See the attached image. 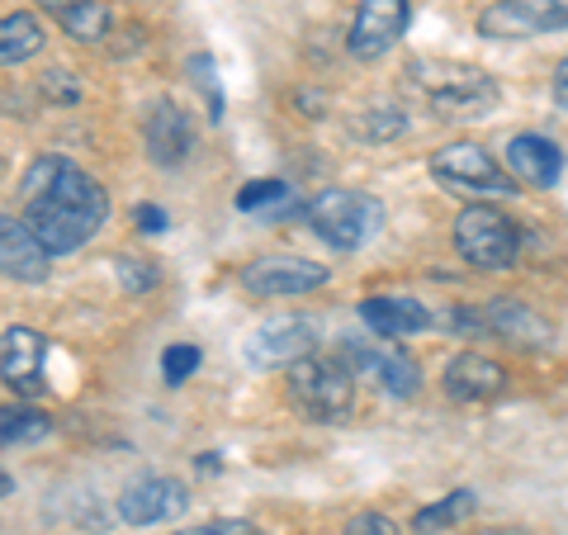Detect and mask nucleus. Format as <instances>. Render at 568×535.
<instances>
[{
  "mask_svg": "<svg viewBox=\"0 0 568 535\" xmlns=\"http://www.w3.org/2000/svg\"><path fill=\"white\" fill-rule=\"evenodd\" d=\"M24 194V223L33 228L52 256H67L95 238V228L110 219V194L100 181H91L81 166H71L67 157H39L20 175Z\"/></svg>",
  "mask_w": 568,
  "mask_h": 535,
  "instance_id": "f257e3e1",
  "label": "nucleus"
},
{
  "mask_svg": "<svg viewBox=\"0 0 568 535\" xmlns=\"http://www.w3.org/2000/svg\"><path fill=\"white\" fill-rule=\"evenodd\" d=\"M407 81H413L426 95V104L446 119H484L497 110V81L469 62H446V58L413 62L407 67Z\"/></svg>",
  "mask_w": 568,
  "mask_h": 535,
  "instance_id": "f03ea898",
  "label": "nucleus"
},
{
  "mask_svg": "<svg viewBox=\"0 0 568 535\" xmlns=\"http://www.w3.org/2000/svg\"><path fill=\"white\" fill-rule=\"evenodd\" d=\"M304 219L313 228V238H323L332 252H361V246L379 238L384 204L361 190H323L304 204Z\"/></svg>",
  "mask_w": 568,
  "mask_h": 535,
  "instance_id": "7ed1b4c3",
  "label": "nucleus"
},
{
  "mask_svg": "<svg viewBox=\"0 0 568 535\" xmlns=\"http://www.w3.org/2000/svg\"><path fill=\"white\" fill-rule=\"evenodd\" d=\"M455 252L474 271H507L521 252V228L493 204H469L455 219Z\"/></svg>",
  "mask_w": 568,
  "mask_h": 535,
  "instance_id": "20e7f679",
  "label": "nucleus"
},
{
  "mask_svg": "<svg viewBox=\"0 0 568 535\" xmlns=\"http://www.w3.org/2000/svg\"><path fill=\"white\" fill-rule=\"evenodd\" d=\"M290 394L313 422H342L355 403V374L346 361H327V355H308L290 370Z\"/></svg>",
  "mask_w": 568,
  "mask_h": 535,
  "instance_id": "39448f33",
  "label": "nucleus"
},
{
  "mask_svg": "<svg viewBox=\"0 0 568 535\" xmlns=\"http://www.w3.org/2000/svg\"><path fill=\"white\" fill-rule=\"evenodd\" d=\"M317 346V323L304 313H280L265 317V323L246 336V365L252 370H294L298 361H308Z\"/></svg>",
  "mask_w": 568,
  "mask_h": 535,
  "instance_id": "423d86ee",
  "label": "nucleus"
},
{
  "mask_svg": "<svg viewBox=\"0 0 568 535\" xmlns=\"http://www.w3.org/2000/svg\"><path fill=\"white\" fill-rule=\"evenodd\" d=\"M327 280H332L327 265L308 256H256L242 271V290L256 299H298V294H317Z\"/></svg>",
  "mask_w": 568,
  "mask_h": 535,
  "instance_id": "0eeeda50",
  "label": "nucleus"
},
{
  "mask_svg": "<svg viewBox=\"0 0 568 535\" xmlns=\"http://www.w3.org/2000/svg\"><path fill=\"white\" fill-rule=\"evenodd\" d=\"M342 361L351 365L355 380L375 384V388H384V394H394V398H413L417 388H422V370H417V361H413L407 351H398V346L346 342V346H342Z\"/></svg>",
  "mask_w": 568,
  "mask_h": 535,
  "instance_id": "6e6552de",
  "label": "nucleus"
},
{
  "mask_svg": "<svg viewBox=\"0 0 568 535\" xmlns=\"http://www.w3.org/2000/svg\"><path fill=\"white\" fill-rule=\"evenodd\" d=\"M559 29H568L564 0H493L478 14L484 39H536V33H559Z\"/></svg>",
  "mask_w": 568,
  "mask_h": 535,
  "instance_id": "1a4fd4ad",
  "label": "nucleus"
},
{
  "mask_svg": "<svg viewBox=\"0 0 568 535\" xmlns=\"http://www.w3.org/2000/svg\"><path fill=\"white\" fill-rule=\"evenodd\" d=\"M432 175L446 185L459 190H474V194H511V175L497 171L493 157L478 148V142H446L436 157H432Z\"/></svg>",
  "mask_w": 568,
  "mask_h": 535,
  "instance_id": "9d476101",
  "label": "nucleus"
},
{
  "mask_svg": "<svg viewBox=\"0 0 568 535\" xmlns=\"http://www.w3.org/2000/svg\"><path fill=\"white\" fill-rule=\"evenodd\" d=\"M407 20H413L407 0H361V10H355V20H351V39H346L351 58H361V62L384 58V52L403 39Z\"/></svg>",
  "mask_w": 568,
  "mask_h": 535,
  "instance_id": "9b49d317",
  "label": "nucleus"
},
{
  "mask_svg": "<svg viewBox=\"0 0 568 535\" xmlns=\"http://www.w3.org/2000/svg\"><path fill=\"white\" fill-rule=\"evenodd\" d=\"M190 507V493L181 478H162V474H142L133 478L119 497V516L129 526H156V522H175Z\"/></svg>",
  "mask_w": 568,
  "mask_h": 535,
  "instance_id": "f8f14e48",
  "label": "nucleus"
},
{
  "mask_svg": "<svg viewBox=\"0 0 568 535\" xmlns=\"http://www.w3.org/2000/svg\"><path fill=\"white\" fill-rule=\"evenodd\" d=\"M142 138H148V157L156 166H181L194 152V123L175 100H156L142 123Z\"/></svg>",
  "mask_w": 568,
  "mask_h": 535,
  "instance_id": "ddd939ff",
  "label": "nucleus"
},
{
  "mask_svg": "<svg viewBox=\"0 0 568 535\" xmlns=\"http://www.w3.org/2000/svg\"><path fill=\"white\" fill-rule=\"evenodd\" d=\"M43 361H48V342L33 327H10L0 342V374L14 394L33 398L43 388Z\"/></svg>",
  "mask_w": 568,
  "mask_h": 535,
  "instance_id": "4468645a",
  "label": "nucleus"
},
{
  "mask_svg": "<svg viewBox=\"0 0 568 535\" xmlns=\"http://www.w3.org/2000/svg\"><path fill=\"white\" fill-rule=\"evenodd\" d=\"M440 384H446V394L455 403H484V398L507 388V370L497 361H488V355H478V351H459L446 365V374H440Z\"/></svg>",
  "mask_w": 568,
  "mask_h": 535,
  "instance_id": "2eb2a0df",
  "label": "nucleus"
},
{
  "mask_svg": "<svg viewBox=\"0 0 568 535\" xmlns=\"http://www.w3.org/2000/svg\"><path fill=\"white\" fill-rule=\"evenodd\" d=\"M0 265H6V275L20 280V284H43L52 252L33 238V228L24 219H6L0 223Z\"/></svg>",
  "mask_w": 568,
  "mask_h": 535,
  "instance_id": "dca6fc26",
  "label": "nucleus"
},
{
  "mask_svg": "<svg viewBox=\"0 0 568 535\" xmlns=\"http://www.w3.org/2000/svg\"><path fill=\"white\" fill-rule=\"evenodd\" d=\"M484 317H488V332L503 336V342H511V346L545 351L549 342H555V327H549L545 317L521 299H493L484 309Z\"/></svg>",
  "mask_w": 568,
  "mask_h": 535,
  "instance_id": "f3484780",
  "label": "nucleus"
},
{
  "mask_svg": "<svg viewBox=\"0 0 568 535\" xmlns=\"http://www.w3.org/2000/svg\"><path fill=\"white\" fill-rule=\"evenodd\" d=\"M507 175H517V181L536 185V190H549L564 175L559 142H549L540 133H517L507 142Z\"/></svg>",
  "mask_w": 568,
  "mask_h": 535,
  "instance_id": "a211bd4d",
  "label": "nucleus"
},
{
  "mask_svg": "<svg viewBox=\"0 0 568 535\" xmlns=\"http://www.w3.org/2000/svg\"><path fill=\"white\" fill-rule=\"evenodd\" d=\"M361 317L379 336H394V342H398V336L436 327V313L426 309V303L407 299V294H369V299H361Z\"/></svg>",
  "mask_w": 568,
  "mask_h": 535,
  "instance_id": "6ab92c4d",
  "label": "nucleus"
},
{
  "mask_svg": "<svg viewBox=\"0 0 568 535\" xmlns=\"http://www.w3.org/2000/svg\"><path fill=\"white\" fill-rule=\"evenodd\" d=\"M39 48H43V29L29 10H10L6 20H0V62L6 67L29 62Z\"/></svg>",
  "mask_w": 568,
  "mask_h": 535,
  "instance_id": "aec40b11",
  "label": "nucleus"
},
{
  "mask_svg": "<svg viewBox=\"0 0 568 535\" xmlns=\"http://www.w3.org/2000/svg\"><path fill=\"white\" fill-rule=\"evenodd\" d=\"M478 507V493L474 488H455L450 497H440V503H432V507H422L417 516H413V531L417 535H432V531H450V526H459L465 516Z\"/></svg>",
  "mask_w": 568,
  "mask_h": 535,
  "instance_id": "412c9836",
  "label": "nucleus"
},
{
  "mask_svg": "<svg viewBox=\"0 0 568 535\" xmlns=\"http://www.w3.org/2000/svg\"><path fill=\"white\" fill-rule=\"evenodd\" d=\"M242 213H294V190L284 181H252L237 190Z\"/></svg>",
  "mask_w": 568,
  "mask_h": 535,
  "instance_id": "4be33fe9",
  "label": "nucleus"
},
{
  "mask_svg": "<svg viewBox=\"0 0 568 535\" xmlns=\"http://www.w3.org/2000/svg\"><path fill=\"white\" fill-rule=\"evenodd\" d=\"M6 445H29V441H43L52 436V417L39 413V407H10L6 413V426H0Z\"/></svg>",
  "mask_w": 568,
  "mask_h": 535,
  "instance_id": "5701e85b",
  "label": "nucleus"
},
{
  "mask_svg": "<svg viewBox=\"0 0 568 535\" xmlns=\"http://www.w3.org/2000/svg\"><path fill=\"white\" fill-rule=\"evenodd\" d=\"M62 29L71 33V39H81V43H104V33H110V10H104L100 0H95V6L67 14Z\"/></svg>",
  "mask_w": 568,
  "mask_h": 535,
  "instance_id": "b1692460",
  "label": "nucleus"
},
{
  "mask_svg": "<svg viewBox=\"0 0 568 535\" xmlns=\"http://www.w3.org/2000/svg\"><path fill=\"white\" fill-rule=\"evenodd\" d=\"M403 129H407V114L394 110V104H375V110L355 114V133H365V138H398Z\"/></svg>",
  "mask_w": 568,
  "mask_h": 535,
  "instance_id": "393cba45",
  "label": "nucleus"
},
{
  "mask_svg": "<svg viewBox=\"0 0 568 535\" xmlns=\"http://www.w3.org/2000/svg\"><path fill=\"white\" fill-rule=\"evenodd\" d=\"M114 265H119L123 290H133V294L156 290V284H162V271H156V261H148V256H119Z\"/></svg>",
  "mask_w": 568,
  "mask_h": 535,
  "instance_id": "a878e982",
  "label": "nucleus"
},
{
  "mask_svg": "<svg viewBox=\"0 0 568 535\" xmlns=\"http://www.w3.org/2000/svg\"><path fill=\"white\" fill-rule=\"evenodd\" d=\"M194 370H200V346H190V342L166 346V355H162V374H166V384H185Z\"/></svg>",
  "mask_w": 568,
  "mask_h": 535,
  "instance_id": "bb28decb",
  "label": "nucleus"
},
{
  "mask_svg": "<svg viewBox=\"0 0 568 535\" xmlns=\"http://www.w3.org/2000/svg\"><path fill=\"white\" fill-rule=\"evenodd\" d=\"M43 95H48L52 104H77V100L85 95V85L77 81V71L52 67V71H43Z\"/></svg>",
  "mask_w": 568,
  "mask_h": 535,
  "instance_id": "cd10ccee",
  "label": "nucleus"
},
{
  "mask_svg": "<svg viewBox=\"0 0 568 535\" xmlns=\"http://www.w3.org/2000/svg\"><path fill=\"white\" fill-rule=\"evenodd\" d=\"M346 535H398V526L388 522V516H379V512H361L355 522L346 526Z\"/></svg>",
  "mask_w": 568,
  "mask_h": 535,
  "instance_id": "c85d7f7f",
  "label": "nucleus"
},
{
  "mask_svg": "<svg viewBox=\"0 0 568 535\" xmlns=\"http://www.w3.org/2000/svg\"><path fill=\"white\" fill-rule=\"evenodd\" d=\"M175 535H256V526H252V522H233V516H223V522L190 526V531H175Z\"/></svg>",
  "mask_w": 568,
  "mask_h": 535,
  "instance_id": "c756f323",
  "label": "nucleus"
},
{
  "mask_svg": "<svg viewBox=\"0 0 568 535\" xmlns=\"http://www.w3.org/2000/svg\"><path fill=\"white\" fill-rule=\"evenodd\" d=\"M133 223H138V233H166V228H171V219L156 204H138L133 209Z\"/></svg>",
  "mask_w": 568,
  "mask_h": 535,
  "instance_id": "7c9ffc66",
  "label": "nucleus"
},
{
  "mask_svg": "<svg viewBox=\"0 0 568 535\" xmlns=\"http://www.w3.org/2000/svg\"><path fill=\"white\" fill-rule=\"evenodd\" d=\"M190 71H194V85H200L204 95L219 100V81H213V62H209V58H190Z\"/></svg>",
  "mask_w": 568,
  "mask_h": 535,
  "instance_id": "2f4dec72",
  "label": "nucleus"
},
{
  "mask_svg": "<svg viewBox=\"0 0 568 535\" xmlns=\"http://www.w3.org/2000/svg\"><path fill=\"white\" fill-rule=\"evenodd\" d=\"M39 6L52 14V20H67V14H77V10H85V6H95V0H39Z\"/></svg>",
  "mask_w": 568,
  "mask_h": 535,
  "instance_id": "473e14b6",
  "label": "nucleus"
},
{
  "mask_svg": "<svg viewBox=\"0 0 568 535\" xmlns=\"http://www.w3.org/2000/svg\"><path fill=\"white\" fill-rule=\"evenodd\" d=\"M555 100H559L564 110H568V58L555 67Z\"/></svg>",
  "mask_w": 568,
  "mask_h": 535,
  "instance_id": "72a5a7b5",
  "label": "nucleus"
},
{
  "mask_svg": "<svg viewBox=\"0 0 568 535\" xmlns=\"http://www.w3.org/2000/svg\"><path fill=\"white\" fill-rule=\"evenodd\" d=\"M194 465H200L204 474H219V455H200V460H194Z\"/></svg>",
  "mask_w": 568,
  "mask_h": 535,
  "instance_id": "f704fd0d",
  "label": "nucleus"
}]
</instances>
